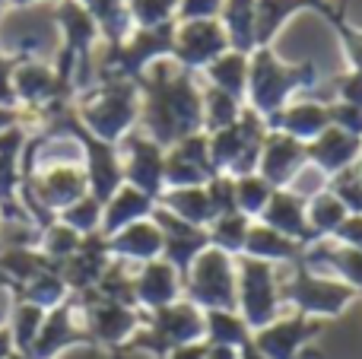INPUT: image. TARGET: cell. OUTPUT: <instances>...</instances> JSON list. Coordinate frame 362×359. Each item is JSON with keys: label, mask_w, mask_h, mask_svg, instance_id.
I'll use <instances>...</instances> for the list:
<instances>
[{"label": "cell", "mask_w": 362, "mask_h": 359, "mask_svg": "<svg viewBox=\"0 0 362 359\" xmlns=\"http://www.w3.org/2000/svg\"><path fill=\"white\" fill-rule=\"evenodd\" d=\"M204 188H206V197H210V207H213L216 220L219 216L238 213L235 210V178L232 175H213Z\"/></svg>", "instance_id": "7bdbcfd3"}, {"label": "cell", "mask_w": 362, "mask_h": 359, "mask_svg": "<svg viewBox=\"0 0 362 359\" xmlns=\"http://www.w3.org/2000/svg\"><path fill=\"white\" fill-rule=\"evenodd\" d=\"M200 99H204V134H219V131L232 127L238 118H242L245 102L219 93L216 86L200 89Z\"/></svg>", "instance_id": "e575fe53"}, {"label": "cell", "mask_w": 362, "mask_h": 359, "mask_svg": "<svg viewBox=\"0 0 362 359\" xmlns=\"http://www.w3.org/2000/svg\"><path fill=\"white\" fill-rule=\"evenodd\" d=\"M331 127L353 134L362 140V108L359 105H346V102H331Z\"/></svg>", "instance_id": "f6af8a7d"}, {"label": "cell", "mask_w": 362, "mask_h": 359, "mask_svg": "<svg viewBox=\"0 0 362 359\" xmlns=\"http://www.w3.org/2000/svg\"><path fill=\"white\" fill-rule=\"evenodd\" d=\"M45 315H48V312L38 309V305L16 302V299H13L10 315H6V328H10V334H13V347H16V353L29 356L32 343H35L38 331H42V324H45Z\"/></svg>", "instance_id": "836d02e7"}, {"label": "cell", "mask_w": 362, "mask_h": 359, "mask_svg": "<svg viewBox=\"0 0 362 359\" xmlns=\"http://www.w3.org/2000/svg\"><path fill=\"white\" fill-rule=\"evenodd\" d=\"M315 64H283L274 48H255L248 54V108H255L264 121L289 105V95L305 86H315Z\"/></svg>", "instance_id": "3957f363"}, {"label": "cell", "mask_w": 362, "mask_h": 359, "mask_svg": "<svg viewBox=\"0 0 362 359\" xmlns=\"http://www.w3.org/2000/svg\"><path fill=\"white\" fill-rule=\"evenodd\" d=\"M270 131L289 134V137L302 140V143H312L315 137L331 127V108L325 102H289L283 112H276L267 121Z\"/></svg>", "instance_id": "603a6c76"}, {"label": "cell", "mask_w": 362, "mask_h": 359, "mask_svg": "<svg viewBox=\"0 0 362 359\" xmlns=\"http://www.w3.org/2000/svg\"><path fill=\"white\" fill-rule=\"evenodd\" d=\"M305 150H308V165H315L327 178H334L362 159V140L340 131V127H327L321 137L305 143Z\"/></svg>", "instance_id": "ffe728a7"}, {"label": "cell", "mask_w": 362, "mask_h": 359, "mask_svg": "<svg viewBox=\"0 0 362 359\" xmlns=\"http://www.w3.org/2000/svg\"><path fill=\"white\" fill-rule=\"evenodd\" d=\"M302 10H318L325 16L331 4H318V0H257L255 4V45L257 48H270L276 32Z\"/></svg>", "instance_id": "cb8c5ba5"}, {"label": "cell", "mask_w": 362, "mask_h": 359, "mask_svg": "<svg viewBox=\"0 0 362 359\" xmlns=\"http://www.w3.org/2000/svg\"><path fill=\"white\" fill-rule=\"evenodd\" d=\"M108 254L112 261H124V264H150V261L163 258V229L153 223V216L134 223V226L108 235Z\"/></svg>", "instance_id": "44dd1931"}, {"label": "cell", "mask_w": 362, "mask_h": 359, "mask_svg": "<svg viewBox=\"0 0 362 359\" xmlns=\"http://www.w3.org/2000/svg\"><path fill=\"white\" fill-rule=\"evenodd\" d=\"M305 216H308V229H312L315 242H318V239H331V235L340 229V223L350 216V210L340 204L337 194L321 191V194H315L312 201H305Z\"/></svg>", "instance_id": "d6a6232c"}, {"label": "cell", "mask_w": 362, "mask_h": 359, "mask_svg": "<svg viewBox=\"0 0 362 359\" xmlns=\"http://www.w3.org/2000/svg\"><path fill=\"white\" fill-rule=\"evenodd\" d=\"M121 153V169H124V184L150 194L153 201H159V194L165 191V150L159 143H153L144 131H131L118 143Z\"/></svg>", "instance_id": "7c38bea8"}, {"label": "cell", "mask_w": 362, "mask_h": 359, "mask_svg": "<svg viewBox=\"0 0 362 359\" xmlns=\"http://www.w3.org/2000/svg\"><path fill=\"white\" fill-rule=\"evenodd\" d=\"M334 89H337V102H346V105H359L362 108V73L350 70V73L337 76V80H334Z\"/></svg>", "instance_id": "7dc6e473"}, {"label": "cell", "mask_w": 362, "mask_h": 359, "mask_svg": "<svg viewBox=\"0 0 362 359\" xmlns=\"http://www.w3.org/2000/svg\"><path fill=\"white\" fill-rule=\"evenodd\" d=\"M238 359H264V356H261V350H257L255 343H248V347L238 350Z\"/></svg>", "instance_id": "11a10c76"}, {"label": "cell", "mask_w": 362, "mask_h": 359, "mask_svg": "<svg viewBox=\"0 0 362 359\" xmlns=\"http://www.w3.org/2000/svg\"><path fill=\"white\" fill-rule=\"evenodd\" d=\"M10 293H13L16 302L38 305V309H45V312L57 309V305H64L70 299V290H67V283L61 280V271H45V273H38L35 280H29L25 286L10 290Z\"/></svg>", "instance_id": "1f68e13d"}, {"label": "cell", "mask_w": 362, "mask_h": 359, "mask_svg": "<svg viewBox=\"0 0 362 359\" xmlns=\"http://www.w3.org/2000/svg\"><path fill=\"white\" fill-rule=\"evenodd\" d=\"M42 4H57V0H10V13H25V10H35Z\"/></svg>", "instance_id": "f5cc1de1"}, {"label": "cell", "mask_w": 362, "mask_h": 359, "mask_svg": "<svg viewBox=\"0 0 362 359\" xmlns=\"http://www.w3.org/2000/svg\"><path fill=\"white\" fill-rule=\"evenodd\" d=\"M6 10H10V0H0V16H4Z\"/></svg>", "instance_id": "9f6ffc18"}, {"label": "cell", "mask_w": 362, "mask_h": 359, "mask_svg": "<svg viewBox=\"0 0 362 359\" xmlns=\"http://www.w3.org/2000/svg\"><path fill=\"white\" fill-rule=\"evenodd\" d=\"M229 35H226L219 19H191V23H175V48L172 61L181 70H206L216 57L229 51Z\"/></svg>", "instance_id": "8fae6325"}, {"label": "cell", "mask_w": 362, "mask_h": 359, "mask_svg": "<svg viewBox=\"0 0 362 359\" xmlns=\"http://www.w3.org/2000/svg\"><path fill=\"white\" fill-rule=\"evenodd\" d=\"M255 4L257 0H223L219 23H223L226 35H229L232 51L251 54L257 48L255 45Z\"/></svg>", "instance_id": "f546056e"}, {"label": "cell", "mask_w": 362, "mask_h": 359, "mask_svg": "<svg viewBox=\"0 0 362 359\" xmlns=\"http://www.w3.org/2000/svg\"><path fill=\"white\" fill-rule=\"evenodd\" d=\"M235 312L245 318L251 334L264 331L283 315V299H280V280H276V267L264 264V261L235 258Z\"/></svg>", "instance_id": "8992f818"}, {"label": "cell", "mask_w": 362, "mask_h": 359, "mask_svg": "<svg viewBox=\"0 0 362 359\" xmlns=\"http://www.w3.org/2000/svg\"><path fill=\"white\" fill-rule=\"evenodd\" d=\"M29 54H10L0 48V108H19L16 93H13V70L19 67V61Z\"/></svg>", "instance_id": "ee69618b"}, {"label": "cell", "mask_w": 362, "mask_h": 359, "mask_svg": "<svg viewBox=\"0 0 362 359\" xmlns=\"http://www.w3.org/2000/svg\"><path fill=\"white\" fill-rule=\"evenodd\" d=\"M19 121H23V112H19V108H0V134H4L6 127L19 124Z\"/></svg>", "instance_id": "816d5d0a"}, {"label": "cell", "mask_w": 362, "mask_h": 359, "mask_svg": "<svg viewBox=\"0 0 362 359\" xmlns=\"http://www.w3.org/2000/svg\"><path fill=\"white\" fill-rule=\"evenodd\" d=\"M308 165V150L302 140L289 137V134L270 131L264 140L261 163H257V175L270 184V188H289L302 169Z\"/></svg>", "instance_id": "2e32d148"}, {"label": "cell", "mask_w": 362, "mask_h": 359, "mask_svg": "<svg viewBox=\"0 0 362 359\" xmlns=\"http://www.w3.org/2000/svg\"><path fill=\"white\" fill-rule=\"evenodd\" d=\"M134 296H137V309L140 312L165 309V305L185 299V290H181V273L163 258L150 261V264H140L137 271H134Z\"/></svg>", "instance_id": "d6986e66"}, {"label": "cell", "mask_w": 362, "mask_h": 359, "mask_svg": "<svg viewBox=\"0 0 362 359\" xmlns=\"http://www.w3.org/2000/svg\"><path fill=\"white\" fill-rule=\"evenodd\" d=\"M337 245H346V248H359L362 252V213H350L344 223H340V229L331 235Z\"/></svg>", "instance_id": "c3c4849f"}, {"label": "cell", "mask_w": 362, "mask_h": 359, "mask_svg": "<svg viewBox=\"0 0 362 359\" xmlns=\"http://www.w3.org/2000/svg\"><path fill=\"white\" fill-rule=\"evenodd\" d=\"M206 359H238V350H232V347H213V343H206Z\"/></svg>", "instance_id": "db71d44e"}, {"label": "cell", "mask_w": 362, "mask_h": 359, "mask_svg": "<svg viewBox=\"0 0 362 359\" xmlns=\"http://www.w3.org/2000/svg\"><path fill=\"white\" fill-rule=\"evenodd\" d=\"M181 290L187 302L197 305L200 312H235V258L210 245L187 267V273L181 277Z\"/></svg>", "instance_id": "52a82bcc"}, {"label": "cell", "mask_w": 362, "mask_h": 359, "mask_svg": "<svg viewBox=\"0 0 362 359\" xmlns=\"http://www.w3.org/2000/svg\"><path fill=\"white\" fill-rule=\"evenodd\" d=\"M76 302H80V318H83V328H86L89 341L102 343L108 350H124V343L137 334L146 318V312L108 302V299L95 296L93 290L76 296Z\"/></svg>", "instance_id": "9c48e42d"}, {"label": "cell", "mask_w": 362, "mask_h": 359, "mask_svg": "<svg viewBox=\"0 0 362 359\" xmlns=\"http://www.w3.org/2000/svg\"><path fill=\"white\" fill-rule=\"evenodd\" d=\"M137 89H140L137 131H144L163 150L204 131V99H200V89L194 83V73L181 70L172 57L153 64L137 80Z\"/></svg>", "instance_id": "6da1fadb"}, {"label": "cell", "mask_w": 362, "mask_h": 359, "mask_svg": "<svg viewBox=\"0 0 362 359\" xmlns=\"http://www.w3.org/2000/svg\"><path fill=\"white\" fill-rule=\"evenodd\" d=\"M29 140V127L19 124L0 134V226H35L19 201V159Z\"/></svg>", "instance_id": "4fadbf2b"}, {"label": "cell", "mask_w": 362, "mask_h": 359, "mask_svg": "<svg viewBox=\"0 0 362 359\" xmlns=\"http://www.w3.org/2000/svg\"><path fill=\"white\" fill-rule=\"evenodd\" d=\"M359 293L350 290L346 283L334 277H321V273L308 271L302 261L293 264L289 280H280V299L283 305H293L299 315L308 318H334L356 299Z\"/></svg>", "instance_id": "ba28073f"}, {"label": "cell", "mask_w": 362, "mask_h": 359, "mask_svg": "<svg viewBox=\"0 0 362 359\" xmlns=\"http://www.w3.org/2000/svg\"><path fill=\"white\" fill-rule=\"evenodd\" d=\"M175 48V23L156 25V29H134L115 48H105V57L95 67V80H131L137 83L156 61L172 57Z\"/></svg>", "instance_id": "5b68a950"}, {"label": "cell", "mask_w": 362, "mask_h": 359, "mask_svg": "<svg viewBox=\"0 0 362 359\" xmlns=\"http://www.w3.org/2000/svg\"><path fill=\"white\" fill-rule=\"evenodd\" d=\"M204 334V312L197 305H191L187 299H178V302L165 305L159 312H146L140 331L124 343L121 353H150L156 359H165L175 347L200 343Z\"/></svg>", "instance_id": "277c9868"}, {"label": "cell", "mask_w": 362, "mask_h": 359, "mask_svg": "<svg viewBox=\"0 0 362 359\" xmlns=\"http://www.w3.org/2000/svg\"><path fill=\"white\" fill-rule=\"evenodd\" d=\"M276 188H270L261 175H245V178H235V210L245 213L248 220H257L264 213V207L270 204Z\"/></svg>", "instance_id": "8d00e7d4"}, {"label": "cell", "mask_w": 362, "mask_h": 359, "mask_svg": "<svg viewBox=\"0 0 362 359\" xmlns=\"http://www.w3.org/2000/svg\"><path fill=\"white\" fill-rule=\"evenodd\" d=\"M251 223L245 213H229V216H219V220L210 223V229H206V235H210V245L219 248V252L232 254V258H238V254L245 252V239H248V229Z\"/></svg>", "instance_id": "d590c367"}, {"label": "cell", "mask_w": 362, "mask_h": 359, "mask_svg": "<svg viewBox=\"0 0 362 359\" xmlns=\"http://www.w3.org/2000/svg\"><path fill=\"white\" fill-rule=\"evenodd\" d=\"M257 223H264V226L276 229V233L286 235V239L299 242L302 248H308V245L315 242L312 229H308L305 201H302L299 194H293L289 188L274 191V197H270V204L264 207V213L257 216Z\"/></svg>", "instance_id": "7402d4cb"}, {"label": "cell", "mask_w": 362, "mask_h": 359, "mask_svg": "<svg viewBox=\"0 0 362 359\" xmlns=\"http://www.w3.org/2000/svg\"><path fill=\"white\" fill-rule=\"evenodd\" d=\"M57 220L64 223V226H70L76 235H93L102 229V204L95 201L93 194H86L83 201H76L74 207H67L64 213H57Z\"/></svg>", "instance_id": "ab89813d"}, {"label": "cell", "mask_w": 362, "mask_h": 359, "mask_svg": "<svg viewBox=\"0 0 362 359\" xmlns=\"http://www.w3.org/2000/svg\"><path fill=\"white\" fill-rule=\"evenodd\" d=\"M76 343H93L83 328V318H80V302L76 296H70L64 305L51 309L45 315V324L38 331L35 343L29 350V359H57L64 350L76 347Z\"/></svg>", "instance_id": "9a60e30c"}, {"label": "cell", "mask_w": 362, "mask_h": 359, "mask_svg": "<svg viewBox=\"0 0 362 359\" xmlns=\"http://www.w3.org/2000/svg\"><path fill=\"white\" fill-rule=\"evenodd\" d=\"M213 175H216V169L210 163V137L204 131L165 150V191L204 188Z\"/></svg>", "instance_id": "5bb4252c"}, {"label": "cell", "mask_w": 362, "mask_h": 359, "mask_svg": "<svg viewBox=\"0 0 362 359\" xmlns=\"http://www.w3.org/2000/svg\"><path fill=\"white\" fill-rule=\"evenodd\" d=\"M74 114L93 137L118 146L140 124V89L131 80H102L76 93Z\"/></svg>", "instance_id": "7a4b0ae2"}, {"label": "cell", "mask_w": 362, "mask_h": 359, "mask_svg": "<svg viewBox=\"0 0 362 359\" xmlns=\"http://www.w3.org/2000/svg\"><path fill=\"white\" fill-rule=\"evenodd\" d=\"M156 204L197 229H210V223L216 220L210 207V197H206V188H169L159 194Z\"/></svg>", "instance_id": "4316f807"}, {"label": "cell", "mask_w": 362, "mask_h": 359, "mask_svg": "<svg viewBox=\"0 0 362 359\" xmlns=\"http://www.w3.org/2000/svg\"><path fill=\"white\" fill-rule=\"evenodd\" d=\"M325 19L334 25V32H337L340 45H344V54H346V61H350V70L362 73V29L353 25L350 19H346L344 13H337L334 6L325 13Z\"/></svg>", "instance_id": "60d3db41"}, {"label": "cell", "mask_w": 362, "mask_h": 359, "mask_svg": "<svg viewBox=\"0 0 362 359\" xmlns=\"http://www.w3.org/2000/svg\"><path fill=\"white\" fill-rule=\"evenodd\" d=\"M153 210H156V201H153L150 194L131 188V184H121V188L115 191L112 201L102 207V229H99V233L108 239V235H115V233H121V229L134 226V223L150 220Z\"/></svg>", "instance_id": "d4e9b609"}, {"label": "cell", "mask_w": 362, "mask_h": 359, "mask_svg": "<svg viewBox=\"0 0 362 359\" xmlns=\"http://www.w3.org/2000/svg\"><path fill=\"white\" fill-rule=\"evenodd\" d=\"M153 223L163 229V261H169L181 277H185L187 267L197 261V254L210 248L206 229H197V226H191V223L178 220V216H172L169 210H163L159 204H156V210H153Z\"/></svg>", "instance_id": "e0dca14e"}, {"label": "cell", "mask_w": 362, "mask_h": 359, "mask_svg": "<svg viewBox=\"0 0 362 359\" xmlns=\"http://www.w3.org/2000/svg\"><path fill=\"white\" fill-rule=\"evenodd\" d=\"M165 359H206V343H185V347H175Z\"/></svg>", "instance_id": "681fc988"}, {"label": "cell", "mask_w": 362, "mask_h": 359, "mask_svg": "<svg viewBox=\"0 0 362 359\" xmlns=\"http://www.w3.org/2000/svg\"><path fill=\"white\" fill-rule=\"evenodd\" d=\"M223 0H181L175 23H191V19H219Z\"/></svg>", "instance_id": "bcb514c9"}, {"label": "cell", "mask_w": 362, "mask_h": 359, "mask_svg": "<svg viewBox=\"0 0 362 359\" xmlns=\"http://www.w3.org/2000/svg\"><path fill=\"white\" fill-rule=\"evenodd\" d=\"M10 359H29V356H23V353H13Z\"/></svg>", "instance_id": "6f0895ef"}, {"label": "cell", "mask_w": 362, "mask_h": 359, "mask_svg": "<svg viewBox=\"0 0 362 359\" xmlns=\"http://www.w3.org/2000/svg\"><path fill=\"white\" fill-rule=\"evenodd\" d=\"M318 4H327V0H318Z\"/></svg>", "instance_id": "680465c9"}, {"label": "cell", "mask_w": 362, "mask_h": 359, "mask_svg": "<svg viewBox=\"0 0 362 359\" xmlns=\"http://www.w3.org/2000/svg\"><path fill=\"white\" fill-rule=\"evenodd\" d=\"M80 242H83V235H76L70 226H64L61 220H54L48 229H42L38 252H42L48 261H54V264H64V261L80 248Z\"/></svg>", "instance_id": "f35d334b"}, {"label": "cell", "mask_w": 362, "mask_h": 359, "mask_svg": "<svg viewBox=\"0 0 362 359\" xmlns=\"http://www.w3.org/2000/svg\"><path fill=\"white\" fill-rule=\"evenodd\" d=\"M89 16L99 25V35L105 42V48H115L121 45L127 35L134 32L131 13H127V0H76Z\"/></svg>", "instance_id": "83f0119b"}, {"label": "cell", "mask_w": 362, "mask_h": 359, "mask_svg": "<svg viewBox=\"0 0 362 359\" xmlns=\"http://www.w3.org/2000/svg\"><path fill=\"white\" fill-rule=\"evenodd\" d=\"M327 191L337 194L340 204H344L350 213H362V159L353 163L350 169H344L340 175H334Z\"/></svg>", "instance_id": "b9f144b4"}, {"label": "cell", "mask_w": 362, "mask_h": 359, "mask_svg": "<svg viewBox=\"0 0 362 359\" xmlns=\"http://www.w3.org/2000/svg\"><path fill=\"white\" fill-rule=\"evenodd\" d=\"M302 252H305V248H302L299 242L286 239V235H280L276 229L264 226V223H251L242 254L276 267V264H296V261L302 258Z\"/></svg>", "instance_id": "484cf974"}, {"label": "cell", "mask_w": 362, "mask_h": 359, "mask_svg": "<svg viewBox=\"0 0 362 359\" xmlns=\"http://www.w3.org/2000/svg\"><path fill=\"white\" fill-rule=\"evenodd\" d=\"M204 73H206V80H210V86H216L219 93L232 95V99H238V102L248 99V54L229 48L223 57H216Z\"/></svg>", "instance_id": "f1b7e54d"}, {"label": "cell", "mask_w": 362, "mask_h": 359, "mask_svg": "<svg viewBox=\"0 0 362 359\" xmlns=\"http://www.w3.org/2000/svg\"><path fill=\"white\" fill-rule=\"evenodd\" d=\"M204 343H213V347H232V350H242L251 343V328L245 324V318L238 312H204Z\"/></svg>", "instance_id": "4dcf8cb0"}, {"label": "cell", "mask_w": 362, "mask_h": 359, "mask_svg": "<svg viewBox=\"0 0 362 359\" xmlns=\"http://www.w3.org/2000/svg\"><path fill=\"white\" fill-rule=\"evenodd\" d=\"M181 0H127L134 29H156V25L175 23Z\"/></svg>", "instance_id": "74e56055"}, {"label": "cell", "mask_w": 362, "mask_h": 359, "mask_svg": "<svg viewBox=\"0 0 362 359\" xmlns=\"http://www.w3.org/2000/svg\"><path fill=\"white\" fill-rule=\"evenodd\" d=\"M321 334V322L308 315H280L274 324H267L264 331H257L251 337L264 359H321V353H315L312 343Z\"/></svg>", "instance_id": "30bf717a"}, {"label": "cell", "mask_w": 362, "mask_h": 359, "mask_svg": "<svg viewBox=\"0 0 362 359\" xmlns=\"http://www.w3.org/2000/svg\"><path fill=\"white\" fill-rule=\"evenodd\" d=\"M16 353V347H13V334L6 324H0V359H10Z\"/></svg>", "instance_id": "f907efd6"}, {"label": "cell", "mask_w": 362, "mask_h": 359, "mask_svg": "<svg viewBox=\"0 0 362 359\" xmlns=\"http://www.w3.org/2000/svg\"><path fill=\"white\" fill-rule=\"evenodd\" d=\"M108 264H112L108 239L102 233H93V235H86V239L80 242V248L61 264V280L67 283L70 296H83V293L99 286Z\"/></svg>", "instance_id": "ac0fdd59"}]
</instances>
